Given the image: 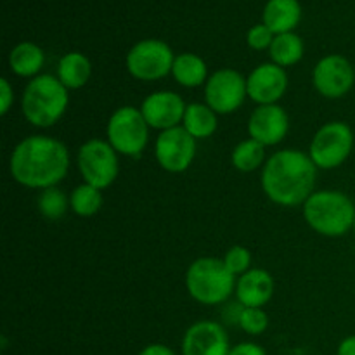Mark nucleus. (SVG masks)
<instances>
[{
  "label": "nucleus",
  "mask_w": 355,
  "mask_h": 355,
  "mask_svg": "<svg viewBox=\"0 0 355 355\" xmlns=\"http://www.w3.org/2000/svg\"><path fill=\"white\" fill-rule=\"evenodd\" d=\"M274 38H276V35H274L266 24H257V26H253L252 30L248 31L246 40H248V45L252 49H255V51H263V49H270Z\"/></svg>",
  "instance_id": "c85d7f7f"
},
{
  "label": "nucleus",
  "mask_w": 355,
  "mask_h": 355,
  "mask_svg": "<svg viewBox=\"0 0 355 355\" xmlns=\"http://www.w3.org/2000/svg\"><path fill=\"white\" fill-rule=\"evenodd\" d=\"M69 104L68 89L54 75H38L28 82L21 97V111L28 123L49 128L58 123Z\"/></svg>",
  "instance_id": "7ed1b4c3"
},
{
  "label": "nucleus",
  "mask_w": 355,
  "mask_h": 355,
  "mask_svg": "<svg viewBox=\"0 0 355 355\" xmlns=\"http://www.w3.org/2000/svg\"><path fill=\"white\" fill-rule=\"evenodd\" d=\"M269 52L274 64L288 68V66L297 64L304 58V42L295 33L276 35Z\"/></svg>",
  "instance_id": "5701e85b"
},
{
  "label": "nucleus",
  "mask_w": 355,
  "mask_h": 355,
  "mask_svg": "<svg viewBox=\"0 0 355 355\" xmlns=\"http://www.w3.org/2000/svg\"><path fill=\"white\" fill-rule=\"evenodd\" d=\"M239 328L246 333V335L259 336L269 326V318H267L263 309H253V307H243L241 314H239L238 321Z\"/></svg>",
  "instance_id": "bb28decb"
},
{
  "label": "nucleus",
  "mask_w": 355,
  "mask_h": 355,
  "mask_svg": "<svg viewBox=\"0 0 355 355\" xmlns=\"http://www.w3.org/2000/svg\"><path fill=\"white\" fill-rule=\"evenodd\" d=\"M217 113L208 104L193 103L187 104L186 114H184L182 127L193 135L196 141L208 139L217 130Z\"/></svg>",
  "instance_id": "4be33fe9"
},
{
  "label": "nucleus",
  "mask_w": 355,
  "mask_h": 355,
  "mask_svg": "<svg viewBox=\"0 0 355 355\" xmlns=\"http://www.w3.org/2000/svg\"><path fill=\"white\" fill-rule=\"evenodd\" d=\"M231 162L239 172H253V170L266 165L263 163L266 162V146L253 141V139L241 141L232 149Z\"/></svg>",
  "instance_id": "b1692460"
},
{
  "label": "nucleus",
  "mask_w": 355,
  "mask_h": 355,
  "mask_svg": "<svg viewBox=\"0 0 355 355\" xmlns=\"http://www.w3.org/2000/svg\"><path fill=\"white\" fill-rule=\"evenodd\" d=\"M246 97V78L236 69H218L208 76L205 83V104H208L217 114L234 113L243 106Z\"/></svg>",
  "instance_id": "9d476101"
},
{
  "label": "nucleus",
  "mask_w": 355,
  "mask_h": 355,
  "mask_svg": "<svg viewBox=\"0 0 355 355\" xmlns=\"http://www.w3.org/2000/svg\"><path fill=\"white\" fill-rule=\"evenodd\" d=\"M45 62L44 51L37 44L23 42L16 45L9 54V66L14 75L21 78H35Z\"/></svg>",
  "instance_id": "6ab92c4d"
},
{
  "label": "nucleus",
  "mask_w": 355,
  "mask_h": 355,
  "mask_svg": "<svg viewBox=\"0 0 355 355\" xmlns=\"http://www.w3.org/2000/svg\"><path fill=\"white\" fill-rule=\"evenodd\" d=\"M229 336L215 321H198L187 328L182 338V355H229Z\"/></svg>",
  "instance_id": "2eb2a0df"
},
{
  "label": "nucleus",
  "mask_w": 355,
  "mask_h": 355,
  "mask_svg": "<svg viewBox=\"0 0 355 355\" xmlns=\"http://www.w3.org/2000/svg\"><path fill=\"white\" fill-rule=\"evenodd\" d=\"M354 149V132L345 121L324 123L311 142L309 156L321 170L338 168L347 162Z\"/></svg>",
  "instance_id": "0eeeda50"
},
{
  "label": "nucleus",
  "mask_w": 355,
  "mask_h": 355,
  "mask_svg": "<svg viewBox=\"0 0 355 355\" xmlns=\"http://www.w3.org/2000/svg\"><path fill=\"white\" fill-rule=\"evenodd\" d=\"M304 217L318 234L340 238L354 227L355 205L342 191H314L304 203Z\"/></svg>",
  "instance_id": "20e7f679"
},
{
  "label": "nucleus",
  "mask_w": 355,
  "mask_h": 355,
  "mask_svg": "<svg viewBox=\"0 0 355 355\" xmlns=\"http://www.w3.org/2000/svg\"><path fill=\"white\" fill-rule=\"evenodd\" d=\"M318 166L300 149H283L270 156L262 170V189L281 207H298L311 198Z\"/></svg>",
  "instance_id": "f03ea898"
},
{
  "label": "nucleus",
  "mask_w": 355,
  "mask_h": 355,
  "mask_svg": "<svg viewBox=\"0 0 355 355\" xmlns=\"http://www.w3.org/2000/svg\"><path fill=\"white\" fill-rule=\"evenodd\" d=\"M300 16L302 9L297 0H269L263 9V24L274 35L291 33Z\"/></svg>",
  "instance_id": "a211bd4d"
},
{
  "label": "nucleus",
  "mask_w": 355,
  "mask_h": 355,
  "mask_svg": "<svg viewBox=\"0 0 355 355\" xmlns=\"http://www.w3.org/2000/svg\"><path fill=\"white\" fill-rule=\"evenodd\" d=\"M76 165L83 180L97 189H106L118 177V153L103 139H90L78 149Z\"/></svg>",
  "instance_id": "6e6552de"
},
{
  "label": "nucleus",
  "mask_w": 355,
  "mask_h": 355,
  "mask_svg": "<svg viewBox=\"0 0 355 355\" xmlns=\"http://www.w3.org/2000/svg\"><path fill=\"white\" fill-rule=\"evenodd\" d=\"M229 355H267L266 350L262 349L260 345L252 342H243L239 345L231 347V352Z\"/></svg>",
  "instance_id": "7c9ffc66"
},
{
  "label": "nucleus",
  "mask_w": 355,
  "mask_h": 355,
  "mask_svg": "<svg viewBox=\"0 0 355 355\" xmlns=\"http://www.w3.org/2000/svg\"><path fill=\"white\" fill-rule=\"evenodd\" d=\"M274 295V279L267 270L250 269L236 281V298L241 307L263 309Z\"/></svg>",
  "instance_id": "f3484780"
},
{
  "label": "nucleus",
  "mask_w": 355,
  "mask_h": 355,
  "mask_svg": "<svg viewBox=\"0 0 355 355\" xmlns=\"http://www.w3.org/2000/svg\"><path fill=\"white\" fill-rule=\"evenodd\" d=\"M186 288L198 304L220 305L236 291V276L225 267L224 260L203 257L187 269Z\"/></svg>",
  "instance_id": "39448f33"
},
{
  "label": "nucleus",
  "mask_w": 355,
  "mask_h": 355,
  "mask_svg": "<svg viewBox=\"0 0 355 355\" xmlns=\"http://www.w3.org/2000/svg\"><path fill=\"white\" fill-rule=\"evenodd\" d=\"M172 49L162 40H142L135 44L127 54V69L141 82H156L172 73Z\"/></svg>",
  "instance_id": "1a4fd4ad"
},
{
  "label": "nucleus",
  "mask_w": 355,
  "mask_h": 355,
  "mask_svg": "<svg viewBox=\"0 0 355 355\" xmlns=\"http://www.w3.org/2000/svg\"><path fill=\"white\" fill-rule=\"evenodd\" d=\"M69 200L58 186L44 189L38 196V210L47 220H59L68 211Z\"/></svg>",
  "instance_id": "a878e982"
},
{
  "label": "nucleus",
  "mask_w": 355,
  "mask_h": 355,
  "mask_svg": "<svg viewBox=\"0 0 355 355\" xmlns=\"http://www.w3.org/2000/svg\"><path fill=\"white\" fill-rule=\"evenodd\" d=\"M139 355H175L170 347L162 345V343H153V345L144 347Z\"/></svg>",
  "instance_id": "2f4dec72"
},
{
  "label": "nucleus",
  "mask_w": 355,
  "mask_h": 355,
  "mask_svg": "<svg viewBox=\"0 0 355 355\" xmlns=\"http://www.w3.org/2000/svg\"><path fill=\"white\" fill-rule=\"evenodd\" d=\"M352 231H354V234H355V220H354V227H352Z\"/></svg>",
  "instance_id": "72a5a7b5"
},
{
  "label": "nucleus",
  "mask_w": 355,
  "mask_h": 355,
  "mask_svg": "<svg viewBox=\"0 0 355 355\" xmlns=\"http://www.w3.org/2000/svg\"><path fill=\"white\" fill-rule=\"evenodd\" d=\"M290 118L279 104H263L252 111L248 120L250 139L267 146H276L286 137Z\"/></svg>",
  "instance_id": "4468645a"
},
{
  "label": "nucleus",
  "mask_w": 355,
  "mask_h": 355,
  "mask_svg": "<svg viewBox=\"0 0 355 355\" xmlns=\"http://www.w3.org/2000/svg\"><path fill=\"white\" fill-rule=\"evenodd\" d=\"M314 89L326 99H340L347 96L355 83V71L343 55L331 54L322 58L312 71Z\"/></svg>",
  "instance_id": "f8f14e48"
},
{
  "label": "nucleus",
  "mask_w": 355,
  "mask_h": 355,
  "mask_svg": "<svg viewBox=\"0 0 355 355\" xmlns=\"http://www.w3.org/2000/svg\"><path fill=\"white\" fill-rule=\"evenodd\" d=\"M0 103H2V107H0V114L9 113L10 106L14 103V90L10 87L9 80L2 78L0 80Z\"/></svg>",
  "instance_id": "c756f323"
},
{
  "label": "nucleus",
  "mask_w": 355,
  "mask_h": 355,
  "mask_svg": "<svg viewBox=\"0 0 355 355\" xmlns=\"http://www.w3.org/2000/svg\"><path fill=\"white\" fill-rule=\"evenodd\" d=\"M9 170L17 184L30 189H49L61 182L69 170V151L49 135L23 139L10 155Z\"/></svg>",
  "instance_id": "f257e3e1"
},
{
  "label": "nucleus",
  "mask_w": 355,
  "mask_h": 355,
  "mask_svg": "<svg viewBox=\"0 0 355 355\" xmlns=\"http://www.w3.org/2000/svg\"><path fill=\"white\" fill-rule=\"evenodd\" d=\"M92 66L90 61L80 52H69L59 59L58 64V78L68 90L82 89L90 78Z\"/></svg>",
  "instance_id": "aec40b11"
},
{
  "label": "nucleus",
  "mask_w": 355,
  "mask_h": 355,
  "mask_svg": "<svg viewBox=\"0 0 355 355\" xmlns=\"http://www.w3.org/2000/svg\"><path fill=\"white\" fill-rule=\"evenodd\" d=\"M336 355H355V335L342 340L338 350H336Z\"/></svg>",
  "instance_id": "473e14b6"
},
{
  "label": "nucleus",
  "mask_w": 355,
  "mask_h": 355,
  "mask_svg": "<svg viewBox=\"0 0 355 355\" xmlns=\"http://www.w3.org/2000/svg\"><path fill=\"white\" fill-rule=\"evenodd\" d=\"M155 156L166 172H186L196 156V139L180 125L159 132L155 142Z\"/></svg>",
  "instance_id": "9b49d317"
},
{
  "label": "nucleus",
  "mask_w": 355,
  "mask_h": 355,
  "mask_svg": "<svg viewBox=\"0 0 355 355\" xmlns=\"http://www.w3.org/2000/svg\"><path fill=\"white\" fill-rule=\"evenodd\" d=\"M187 104L182 97L172 90H158L142 101L141 113L148 121L149 128L163 132L179 127L186 114Z\"/></svg>",
  "instance_id": "ddd939ff"
},
{
  "label": "nucleus",
  "mask_w": 355,
  "mask_h": 355,
  "mask_svg": "<svg viewBox=\"0 0 355 355\" xmlns=\"http://www.w3.org/2000/svg\"><path fill=\"white\" fill-rule=\"evenodd\" d=\"M224 263L231 274L234 276H243L250 270V263H252V253L245 248V246H232L224 257Z\"/></svg>",
  "instance_id": "cd10ccee"
},
{
  "label": "nucleus",
  "mask_w": 355,
  "mask_h": 355,
  "mask_svg": "<svg viewBox=\"0 0 355 355\" xmlns=\"http://www.w3.org/2000/svg\"><path fill=\"white\" fill-rule=\"evenodd\" d=\"M106 137L120 155L130 158L141 156L149 141V125L142 116L141 107H118L107 121Z\"/></svg>",
  "instance_id": "423d86ee"
},
{
  "label": "nucleus",
  "mask_w": 355,
  "mask_h": 355,
  "mask_svg": "<svg viewBox=\"0 0 355 355\" xmlns=\"http://www.w3.org/2000/svg\"><path fill=\"white\" fill-rule=\"evenodd\" d=\"M172 75L179 85L187 87V89H194V87H200L203 83H207V62L200 55L186 52V54H180L175 58L172 66Z\"/></svg>",
  "instance_id": "412c9836"
},
{
  "label": "nucleus",
  "mask_w": 355,
  "mask_h": 355,
  "mask_svg": "<svg viewBox=\"0 0 355 355\" xmlns=\"http://www.w3.org/2000/svg\"><path fill=\"white\" fill-rule=\"evenodd\" d=\"M246 89L250 99L259 106L277 104L288 89V75L281 66L274 62H263L248 75Z\"/></svg>",
  "instance_id": "dca6fc26"
},
{
  "label": "nucleus",
  "mask_w": 355,
  "mask_h": 355,
  "mask_svg": "<svg viewBox=\"0 0 355 355\" xmlns=\"http://www.w3.org/2000/svg\"><path fill=\"white\" fill-rule=\"evenodd\" d=\"M103 207V193L97 187L83 182L69 194V208L78 217H92Z\"/></svg>",
  "instance_id": "393cba45"
}]
</instances>
